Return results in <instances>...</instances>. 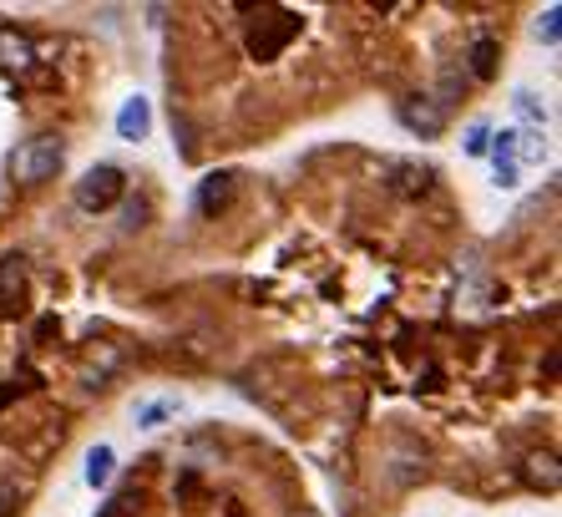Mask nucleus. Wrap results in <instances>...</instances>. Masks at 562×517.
<instances>
[{"label": "nucleus", "instance_id": "f257e3e1", "mask_svg": "<svg viewBox=\"0 0 562 517\" xmlns=\"http://www.w3.org/2000/svg\"><path fill=\"white\" fill-rule=\"evenodd\" d=\"M61 163H66V142L61 137H31L11 158V178L16 183H46V178L61 173Z\"/></svg>", "mask_w": 562, "mask_h": 517}, {"label": "nucleus", "instance_id": "f03ea898", "mask_svg": "<svg viewBox=\"0 0 562 517\" xmlns=\"http://www.w3.org/2000/svg\"><path fill=\"white\" fill-rule=\"evenodd\" d=\"M127 193V173L117 163H97L82 173V183H76V208H87V213H107L117 198Z\"/></svg>", "mask_w": 562, "mask_h": 517}, {"label": "nucleus", "instance_id": "7ed1b4c3", "mask_svg": "<svg viewBox=\"0 0 562 517\" xmlns=\"http://www.w3.org/2000/svg\"><path fill=\"white\" fill-rule=\"evenodd\" d=\"M294 36H299V16H294V11H274L264 26H254V36H249V56H254V61H274Z\"/></svg>", "mask_w": 562, "mask_h": 517}, {"label": "nucleus", "instance_id": "20e7f679", "mask_svg": "<svg viewBox=\"0 0 562 517\" xmlns=\"http://www.w3.org/2000/svg\"><path fill=\"white\" fill-rule=\"evenodd\" d=\"M152 132V102L147 97H127L122 112H117V137L122 142H142Z\"/></svg>", "mask_w": 562, "mask_h": 517}, {"label": "nucleus", "instance_id": "39448f33", "mask_svg": "<svg viewBox=\"0 0 562 517\" xmlns=\"http://www.w3.org/2000/svg\"><path fill=\"white\" fill-rule=\"evenodd\" d=\"M400 122H406L411 132H421V137H436V132H441V122H446V112H441V107H431L426 97H411V102H400Z\"/></svg>", "mask_w": 562, "mask_h": 517}, {"label": "nucleus", "instance_id": "423d86ee", "mask_svg": "<svg viewBox=\"0 0 562 517\" xmlns=\"http://www.w3.org/2000/svg\"><path fill=\"white\" fill-rule=\"evenodd\" d=\"M228 198H233V178H228V173H208V178H203V188H198V213H208V218H213Z\"/></svg>", "mask_w": 562, "mask_h": 517}, {"label": "nucleus", "instance_id": "0eeeda50", "mask_svg": "<svg viewBox=\"0 0 562 517\" xmlns=\"http://www.w3.org/2000/svg\"><path fill=\"white\" fill-rule=\"evenodd\" d=\"M497 56H502V46H497L492 36H481V41L471 46V56H466V61H471V77H476V82H492V77H497Z\"/></svg>", "mask_w": 562, "mask_h": 517}, {"label": "nucleus", "instance_id": "6e6552de", "mask_svg": "<svg viewBox=\"0 0 562 517\" xmlns=\"http://www.w3.org/2000/svg\"><path fill=\"white\" fill-rule=\"evenodd\" d=\"M112 467H117V452L112 447H92L87 452V487H107L112 482Z\"/></svg>", "mask_w": 562, "mask_h": 517}, {"label": "nucleus", "instance_id": "1a4fd4ad", "mask_svg": "<svg viewBox=\"0 0 562 517\" xmlns=\"http://www.w3.org/2000/svg\"><path fill=\"white\" fill-rule=\"evenodd\" d=\"M21 284H26V264L21 259H0V305H16Z\"/></svg>", "mask_w": 562, "mask_h": 517}, {"label": "nucleus", "instance_id": "9d476101", "mask_svg": "<svg viewBox=\"0 0 562 517\" xmlns=\"http://www.w3.org/2000/svg\"><path fill=\"white\" fill-rule=\"evenodd\" d=\"M557 36H562V6H547V11L537 16V41H542V46H557Z\"/></svg>", "mask_w": 562, "mask_h": 517}, {"label": "nucleus", "instance_id": "9b49d317", "mask_svg": "<svg viewBox=\"0 0 562 517\" xmlns=\"http://www.w3.org/2000/svg\"><path fill=\"white\" fill-rule=\"evenodd\" d=\"M168 416H178V401H147L137 411V426H157V421H168Z\"/></svg>", "mask_w": 562, "mask_h": 517}, {"label": "nucleus", "instance_id": "f8f14e48", "mask_svg": "<svg viewBox=\"0 0 562 517\" xmlns=\"http://www.w3.org/2000/svg\"><path fill=\"white\" fill-rule=\"evenodd\" d=\"M0 56H6L11 66H26V61H31V46H26L21 36H11V31H6V36H0Z\"/></svg>", "mask_w": 562, "mask_h": 517}, {"label": "nucleus", "instance_id": "ddd939ff", "mask_svg": "<svg viewBox=\"0 0 562 517\" xmlns=\"http://www.w3.org/2000/svg\"><path fill=\"white\" fill-rule=\"evenodd\" d=\"M517 112H522V117H527V122H537V127H542V122H547V107H542V102H537V97H532V92H517Z\"/></svg>", "mask_w": 562, "mask_h": 517}, {"label": "nucleus", "instance_id": "4468645a", "mask_svg": "<svg viewBox=\"0 0 562 517\" xmlns=\"http://www.w3.org/2000/svg\"><path fill=\"white\" fill-rule=\"evenodd\" d=\"M487 142H492V132H487V122H476V127L466 132V153H471V158H481V153H487Z\"/></svg>", "mask_w": 562, "mask_h": 517}, {"label": "nucleus", "instance_id": "2eb2a0df", "mask_svg": "<svg viewBox=\"0 0 562 517\" xmlns=\"http://www.w3.org/2000/svg\"><path fill=\"white\" fill-rule=\"evenodd\" d=\"M132 502H137V492H117V497L107 502V512H102V517H127V512H132Z\"/></svg>", "mask_w": 562, "mask_h": 517}, {"label": "nucleus", "instance_id": "dca6fc26", "mask_svg": "<svg viewBox=\"0 0 562 517\" xmlns=\"http://www.w3.org/2000/svg\"><path fill=\"white\" fill-rule=\"evenodd\" d=\"M299 517H314V512H299Z\"/></svg>", "mask_w": 562, "mask_h": 517}]
</instances>
